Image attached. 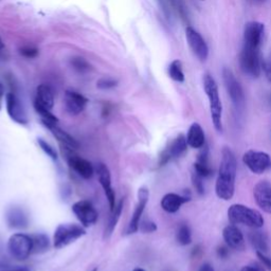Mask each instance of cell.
Masks as SVG:
<instances>
[{"label": "cell", "mask_w": 271, "mask_h": 271, "mask_svg": "<svg viewBox=\"0 0 271 271\" xmlns=\"http://www.w3.org/2000/svg\"><path fill=\"white\" fill-rule=\"evenodd\" d=\"M236 171L237 163L234 153L231 148L223 147L215 185V192L218 198L222 200H230L233 197L235 191Z\"/></svg>", "instance_id": "cell-1"}, {"label": "cell", "mask_w": 271, "mask_h": 271, "mask_svg": "<svg viewBox=\"0 0 271 271\" xmlns=\"http://www.w3.org/2000/svg\"><path fill=\"white\" fill-rule=\"evenodd\" d=\"M204 89L209 100L212 122L217 131H222V104L219 98L218 86L212 75H204Z\"/></svg>", "instance_id": "cell-2"}, {"label": "cell", "mask_w": 271, "mask_h": 271, "mask_svg": "<svg viewBox=\"0 0 271 271\" xmlns=\"http://www.w3.org/2000/svg\"><path fill=\"white\" fill-rule=\"evenodd\" d=\"M228 219L232 224H244L253 229L262 228L265 222L259 211L239 204L232 205L229 208Z\"/></svg>", "instance_id": "cell-3"}, {"label": "cell", "mask_w": 271, "mask_h": 271, "mask_svg": "<svg viewBox=\"0 0 271 271\" xmlns=\"http://www.w3.org/2000/svg\"><path fill=\"white\" fill-rule=\"evenodd\" d=\"M86 234L84 227L77 223H61L54 231L53 245L56 249H62Z\"/></svg>", "instance_id": "cell-4"}, {"label": "cell", "mask_w": 271, "mask_h": 271, "mask_svg": "<svg viewBox=\"0 0 271 271\" xmlns=\"http://www.w3.org/2000/svg\"><path fill=\"white\" fill-rule=\"evenodd\" d=\"M8 249L15 260L25 261L33 251L32 238L25 233H15L9 238Z\"/></svg>", "instance_id": "cell-5"}, {"label": "cell", "mask_w": 271, "mask_h": 271, "mask_svg": "<svg viewBox=\"0 0 271 271\" xmlns=\"http://www.w3.org/2000/svg\"><path fill=\"white\" fill-rule=\"evenodd\" d=\"M239 63L242 70L251 78H259L262 70L263 61L261 59L260 49L243 47L240 53Z\"/></svg>", "instance_id": "cell-6"}, {"label": "cell", "mask_w": 271, "mask_h": 271, "mask_svg": "<svg viewBox=\"0 0 271 271\" xmlns=\"http://www.w3.org/2000/svg\"><path fill=\"white\" fill-rule=\"evenodd\" d=\"M222 78L225 89H227L228 95L234 105V107L239 110L243 109L245 105V94L242 86H240L238 81L235 79L233 72L229 68H223Z\"/></svg>", "instance_id": "cell-7"}, {"label": "cell", "mask_w": 271, "mask_h": 271, "mask_svg": "<svg viewBox=\"0 0 271 271\" xmlns=\"http://www.w3.org/2000/svg\"><path fill=\"white\" fill-rule=\"evenodd\" d=\"M243 162L246 167L253 173L261 175L271 168V157L265 152L257 150H247L243 156Z\"/></svg>", "instance_id": "cell-8"}, {"label": "cell", "mask_w": 271, "mask_h": 271, "mask_svg": "<svg viewBox=\"0 0 271 271\" xmlns=\"http://www.w3.org/2000/svg\"><path fill=\"white\" fill-rule=\"evenodd\" d=\"M72 212L84 227L94 225L99 218L96 208L89 200H80L72 206Z\"/></svg>", "instance_id": "cell-9"}, {"label": "cell", "mask_w": 271, "mask_h": 271, "mask_svg": "<svg viewBox=\"0 0 271 271\" xmlns=\"http://www.w3.org/2000/svg\"><path fill=\"white\" fill-rule=\"evenodd\" d=\"M265 33V26L259 21L246 24L244 30V46L254 49H261Z\"/></svg>", "instance_id": "cell-10"}, {"label": "cell", "mask_w": 271, "mask_h": 271, "mask_svg": "<svg viewBox=\"0 0 271 271\" xmlns=\"http://www.w3.org/2000/svg\"><path fill=\"white\" fill-rule=\"evenodd\" d=\"M65 155H66V159H67L68 164L70 165V168L77 172L82 178L90 179L94 176L96 169L94 168L92 162H89L88 160L73 154L72 148L70 147H68Z\"/></svg>", "instance_id": "cell-11"}, {"label": "cell", "mask_w": 271, "mask_h": 271, "mask_svg": "<svg viewBox=\"0 0 271 271\" xmlns=\"http://www.w3.org/2000/svg\"><path fill=\"white\" fill-rule=\"evenodd\" d=\"M96 173L99 179V183L101 187L104 190L105 195L108 199L110 211H112L116 208V193L111 186V175L110 171L107 168L106 164L104 163H98L96 167Z\"/></svg>", "instance_id": "cell-12"}, {"label": "cell", "mask_w": 271, "mask_h": 271, "mask_svg": "<svg viewBox=\"0 0 271 271\" xmlns=\"http://www.w3.org/2000/svg\"><path fill=\"white\" fill-rule=\"evenodd\" d=\"M186 36L189 46L194 52V54L196 55L201 62H205L209 55V48L202 36L192 27H187Z\"/></svg>", "instance_id": "cell-13"}, {"label": "cell", "mask_w": 271, "mask_h": 271, "mask_svg": "<svg viewBox=\"0 0 271 271\" xmlns=\"http://www.w3.org/2000/svg\"><path fill=\"white\" fill-rule=\"evenodd\" d=\"M6 105H7L8 115L14 122L21 125L28 124V117L26 110L22 106L21 102L16 97V95L13 93H9L6 97Z\"/></svg>", "instance_id": "cell-14"}, {"label": "cell", "mask_w": 271, "mask_h": 271, "mask_svg": "<svg viewBox=\"0 0 271 271\" xmlns=\"http://www.w3.org/2000/svg\"><path fill=\"white\" fill-rule=\"evenodd\" d=\"M149 198V192L145 188H141L138 192V204L136 206L134 212L131 216V219L129 221V224L127 227V234H133L139 230L140 220L143 215V212L145 210V207L148 202Z\"/></svg>", "instance_id": "cell-15"}, {"label": "cell", "mask_w": 271, "mask_h": 271, "mask_svg": "<svg viewBox=\"0 0 271 271\" xmlns=\"http://www.w3.org/2000/svg\"><path fill=\"white\" fill-rule=\"evenodd\" d=\"M253 196L264 212L271 214V184L266 180L258 183L254 187Z\"/></svg>", "instance_id": "cell-16"}, {"label": "cell", "mask_w": 271, "mask_h": 271, "mask_svg": "<svg viewBox=\"0 0 271 271\" xmlns=\"http://www.w3.org/2000/svg\"><path fill=\"white\" fill-rule=\"evenodd\" d=\"M88 100L77 92L67 90L65 94V107L66 110L72 116L80 115L85 109Z\"/></svg>", "instance_id": "cell-17"}, {"label": "cell", "mask_w": 271, "mask_h": 271, "mask_svg": "<svg viewBox=\"0 0 271 271\" xmlns=\"http://www.w3.org/2000/svg\"><path fill=\"white\" fill-rule=\"evenodd\" d=\"M222 237L224 239L225 244L230 248L242 250L244 249V235L235 224H229L222 231Z\"/></svg>", "instance_id": "cell-18"}, {"label": "cell", "mask_w": 271, "mask_h": 271, "mask_svg": "<svg viewBox=\"0 0 271 271\" xmlns=\"http://www.w3.org/2000/svg\"><path fill=\"white\" fill-rule=\"evenodd\" d=\"M44 126H46L54 136V137L61 142L63 143L66 147H70L72 149L75 148H79L80 144L79 142L75 140L72 136H70L67 131L63 130L61 127L57 126V123H53V122H44L42 123Z\"/></svg>", "instance_id": "cell-19"}, {"label": "cell", "mask_w": 271, "mask_h": 271, "mask_svg": "<svg viewBox=\"0 0 271 271\" xmlns=\"http://www.w3.org/2000/svg\"><path fill=\"white\" fill-rule=\"evenodd\" d=\"M189 200L190 197L182 196V195H178L175 193H169L162 197L161 207L165 212L176 213L177 211L182 208V206L188 202Z\"/></svg>", "instance_id": "cell-20"}, {"label": "cell", "mask_w": 271, "mask_h": 271, "mask_svg": "<svg viewBox=\"0 0 271 271\" xmlns=\"http://www.w3.org/2000/svg\"><path fill=\"white\" fill-rule=\"evenodd\" d=\"M7 221L11 228L22 229L29 223V218L21 208L13 207L7 213Z\"/></svg>", "instance_id": "cell-21"}, {"label": "cell", "mask_w": 271, "mask_h": 271, "mask_svg": "<svg viewBox=\"0 0 271 271\" xmlns=\"http://www.w3.org/2000/svg\"><path fill=\"white\" fill-rule=\"evenodd\" d=\"M188 145L192 148H201L206 144V136L202 127L198 123H193L187 136Z\"/></svg>", "instance_id": "cell-22"}, {"label": "cell", "mask_w": 271, "mask_h": 271, "mask_svg": "<svg viewBox=\"0 0 271 271\" xmlns=\"http://www.w3.org/2000/svg\"><path fill=\"white\" fill-rule=\"evenodd\" d=\"M35 102L41 105V106L51 110L54 105V95H53L52 89L48 85H44V84L39 85L37 87Z\"/></svg>", "instance_id": "cell-23"}, {"label": "cell", "mask_w": 271, "mask_h": 271, "mask_svg": "<svg viewBox=\"0 0 271 271\" xmlns=\"http://www.w3.org/2000/svg\"><path fill=\"white\" fill-rule=\"evenodd\" d=\"M187 147H188L187 137L185 134L180 133L172 141L170 146L165 149V152L170 155L171 158H178L186 152Z\"/></svg>", "instance_id": "cell-24"}, {"label": "cell", "mask_w": 271, "mask_h": 271, "mask_svg": "<svg viewBox=\"0 0 271 271\" xmlns=\"http://www.w3.org/2000/svg\"><path fill=\"white\" fill-rule=\"evenodd\" d=\"M122 210H123V200H120L118 202V205H116V208L111 211V216L109 218V221L106 225V229H105V237H109L115 228H116V225L120 219V216H121V213H122Z\"/></svg>", "instance_id": "cell-25"}, {"label": "cell", "mask_w": 271, "mask_h": 271, "mask_svg": "<svg viewBox=\"0 0 271 271\" xmlns=\"http://www.w3.org/2000/svg\"><path fill=\"white\" fill-rule=\"evenodd\" d=\"M32 243H33V251L32 253H42L46 252L49 249L50 240L49 237L43 233H37L31 235Z\"/></svg>", "instance_id": "cell-26"}, {"label": "cell", "mask_w": 271, "mask_h": 271, "mask_svg": "<svg viewBox=\"0 0 271 271\" xmlns=\"http://www.w3.org/2000/svg\"><path fill=\"white\" fill-rule=\"evenodd\" d=\"M250 242L252 246L257 249V251H261L266 253L268 250V239L267 236L263 232H252L250 234Z\"/></svg>", "instance_id": "cell-27"}, {"label": "cell", "mask_w": 271, "mask_h": 271, "mask_svg": "<svg viewBox=\"0 0 271 271\" xmlns=\"http://www.w3.org/2000/svg\"><path fill=\"white\" fill-rule=\"evenodd\" d=\"M169 75L172 80L178 83L185 82V73L183 71V64L178 59H175L169 66Z\"/></svg>", "instance_id": "cell-28"}, {"label": "cell", "mask_w": 271, "mask_h": 271, "mask_svg": "<svg viewBox=\"0 0 271 271\" xmlns=\"http://www.w3.org/2000/svg\"><path fill=\"white\" fill-rule=\"evenodd\" d=\"M177 243L182 246H188L192 243V234L188 224H180L176 233Z\"/></svg>", "instance_id": "cell-29"}, {"label": "cell", "mask_w": 271, "mask_h": 271, "mask_svg": "<svg viewBox=\"0 0 271 271\" xmlns=\"http://www.w3.org/2000/svg\"><path fill=\"white\" fill-rule=\"evenodd\" d=\"M37 143H38L39 147L42 149V152L46 154L48 157H50L52 160H57L58 154L56 152V149L53 146H51L46 140L38 138L37 139Z\"/></svg>", "instance_id": "cell-30"}, {"label": "cell", "mask_w": 271, "mask_h": 271, "mask_svg": "<svg viewBox=\"0 0 271 271\" xmlns=\"http://www.w3.org/2000/svg\"><path fill=\"white\" fill-rule=\"evenodd\" d=\"M71 64H72V66H73V68L75 70L81 72V73L87 72L90 69V65L88 64V62L86 61V59H84L83 57H74V58H72Z\"/></svg>", "instance_id": "cell-31"}, {"label": "cell", "mask_w": 271, "mask_h": 271, "mask_svg": "<svg viewBox=\"0 0 271 271\" xmlns=\"http://www.w3.org/2000/svg\"><path fill=\"white\" fill-rule=\"evenodd\" d=\"M194 172L196 173L197 175L201 176L202 178L209 177L211 174H212V170H211V168L209 167V165L200 164L198 162L194 163Z\"/></svg>", "instance_id": "cell-32"}, {"label": "cell", "mask_w": 271, "mask_h": 271, "mask_svg": "<svg viewBox=\"0 0 271 271\" xmlns=\"http://www.w3.org/2000/svg\"><path fill=\"white\" fill-rule=\"evenodd\" d=\"M202 177L197 175L196 173L194 172L193 176H192V182H193V186L195 188V190H196V192L199 194V195H202L205 193V186H204V183H202Z\"/></svg>", "instance_id": "cell-33"}, {"label": "cell", "mask_w": 271, "mask_h": 271, "mask_svg": "<svg viewBox=\"0 0 271 271\" xmlns=\"http://www.w3.org/2000/svg\"><path fill=\"white\" fill-rule=\"evenodd\" d=\"M118 84V81L115 79H110V78H104L98 81L97 83V87L100 89H110L116 87Z\"/></svg>", "instance_id": "cell-34"}, {"label": "cell", "mask_w": 271, "mask_h": 271, "mask_svg": "<svg viewBox=\"0 0 271 271\" xmlns=\"http://www.w3.org/2000/svg\"><path fill=\"white\" fill-rule=\"evenodd\" d=\"M139 229H141L143 232L145 233H150V232H154L157 230V225L155 222L150 221V220H144L142 222H140L139 225Z\"/></svg>", "instance_id": "cell-35"}, {"label": "cell", "mask_w": 271, "mask_h": 271, "mask_svg": "<svg viewBox=\"0 0 271 271\" xmlns=\"http://www.w3.org/2000/svg\"><path fill=\"white\" fill-rule=\"evenodd\" d=\"M20 54L27 58H34L38 55V50L35 47L26 46L20 49Z\"/></svg>", "instance_id": "cell-36"}, {"label": "cell", "mask_w": 271, "mask_h": 271, "mask_svg": "<svg viewBox=\"0 0 271 271\" xmlns=\"http://www.w3.org/2000/svg\"><path fill=\"white\" fill-rule=\"evenodd\" d=\"M262 68H263V70L265 72L266 79L271 84V54L265 59V61H263Z\"/></svg>", "instance_id": "cell-37"}, {"label": "cell", "mask_w": 271, "mask_h": 271, "mask_svg": "<svg viewBox=\"0 0 271 271\" xmlns=\"http://www.w3.org/2000/svg\"><path fill=\"white\" fill-rule=\"evenodd\" d=\"M257 255H258V258L260 259V261L262 262L263 266H265L267 269H269L271 271V258H268L266 253L261 252V251H257Z\"/></svg>", "instance_id": "cell-38"}, {"label": "cell", "mask_w": 271, "mask_h": 271, "mask_svg": "<svg viewBox=\"0 0 271 271\" xmlns=\"http://www.w3.org/2000/svg\"><path fill=\"white\" fill-rule=\"evenodd\" d=\"M242 271H266V270L263 267V265H261L259 263H252L250 265L243 267Z\"/></svg>", "instance_id": "cell-39"}, {"label": "cell", "mask_w": 271, "mask_h": 271, "mask_svg": "<svg viewBox=\"0 0 271 271\" xmlns=\"http://www.w3.org/2000/svg\"><path fill=\"white\" fill-rule=\"evenodd\" d=\"M229 254V249L224 246H220L217 248V255L220 259H225Z\"/></svg>", "instance_id": "cell-40"}, {"label": "cell", "mask_w": 271, "mask_h": 271, "mask_svg": "<svg viewBox=\"0 0 271 271\" xmlns=\"http://www.w3.org/2000/svg\"><path fill=\"white\" fill-rule=\"evenodd\" d=\"M198 271H214V268L212 267V265H210L209 263H205L200 266Z\"/></svg>", "instance_id": "cell-41"}, {"label": "cell", "mask_w": 271, "mask_h": 271, "mask_svg": "<svg viewBox=\"0 0 271 271\" xmlns=\"http://www.w3.org/2000/svg\"><path fill=\"white\" fill-rule=\"evenodd\" d=\"M4 95H5V88L3 84H0V106H2V100L4 98Z\"/></svg>", "instance_id": "cell-42"}, {"label": "cell", "mask_w": 271, "mask_h": 271, "mask_svg": "<svg viewBox=\"0 0 271 271\" xmlns=\"http://www.w3.org/2000/svg\"><path fill=\"white\" fill-rule=\"evenodd\" d=\"M2 271H29V269L22 267V268H17V269H9V270H2Z\"/></svg>", "instance_id": "cell-43"}, {"label": "cell", "mask_w": 271, "mask_h": 271, "mask_svg": "<svg viewBox=\"0 0 271 271\" xmlns=\"http://www.w3.org/2000/svg\"><path fill=\"white\" fill-rule=\"evenodd\" d=\"M4 42H3V40H2V37H0V51H2L3 49H4Z\"/></svg>", "instance_id": "cell-44"}, {"label": "cell", "mask_w": 271, "mask_h": 271, "mask_svg": "<svg viewBox=\"0 0 271 271\" xmlns=\"http://www.w3.org/2000/svg\"><path fill=\"white\" fill-rule=\"evenodd\" d=\"M132 271H145V270L142 268H134Z\"/></svg>", "instance_id": "cell-45"}, {"label": "cell", "mask_w": 271, "mask_h": 271, "mask_svg": "<svg viewBox=\"0 0 271 271\" xmlns=\"http://www.w3.org/2000/svg\"><path fill=\"white\" fill-rule=\"evenodd\" d=\"M254 2H264V0H254Z\"/></svg>", "instance_id": "cell-46"}, {"label": "cell", "mask_w": 271, "mask_h": 271, "mask_svg": "<svg viewBox=\"0 0 271 271\" xmlns=\"http://www.w3.org/2000/svg\"><path fill=\"white\" fill-rule=\"evenodd\" d=\"M92 271H98V269H97V268H95V269H94V270H92Z\"/></svg>", "instance_id": "cell-47"}, {"label": "cell", "mask_w": 271, "mask_h": 271, "mask_svg": "<svg viewBox=\"0 0 271 271\" xmlns=\"http://www.w3.org/2000/svg\"><path fill=\"white\" fill-rule=\"evenodd\" d=\"M269 101H270V104H271V96H270V98H269Z\"/></svg>", "instance_id": "cell-48"}]
</instances>
